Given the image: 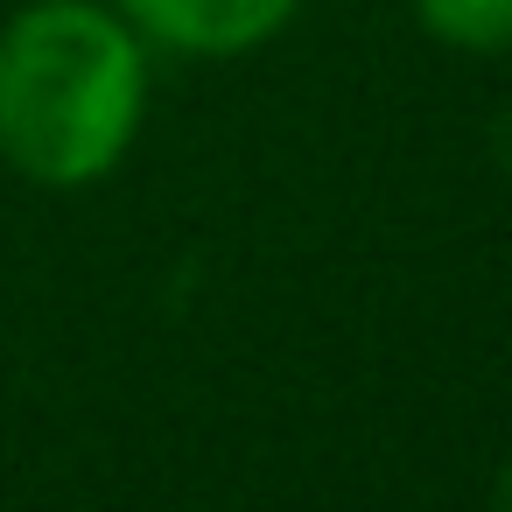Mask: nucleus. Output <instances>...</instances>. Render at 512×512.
<instances>
[{
  "instance_id": "nucleus-1",
  "label": "nucleus",
  "mask_w": 512,
  "mask_h": 512,
  "mask_svg": "<svg viewBox=\"0 0 512 512\" xmlns=\"http://www.w3.org/2000/svg\"><path fill=\"white\" fill-rule=\"evenodd\" d=\"M148 57L92 0H43L0 36V155L50 190L99 183L134 148Z\"/></svg>"
},
{
  "instance_id": "nucleus-2",
  "label": "nucleus",
  "mask_w": 512,
  "mask_h": 512,
  "mask_svg": "<svg viewBox=\"0 0 512 512\" xmlns=\"http://www.w3.org/2000/svg\"><path fill=\"white\" fill-rule=\"evenodd\" d=\"M141 36L190 57H239L288 29L295 0H120Z\"/></svg>"
},
{
  "instance_id": "nucleus-3",
  "label": "nucleus",
  "mask_w": 512,
  "mask_h": 512,
  "mask_svg": "<svg viewBox=\"0 0 512 512\" xmlns=\"http://www.w3.org/2000/svg\"><path fill=\"white\" fill-rule=\"evenodd\" d=\"M414 15L456 50H512V0H414Z\"/></svg>"
},
{
  "instance_id": "nucleus-4",
  "label": "nucleus",
  "mask_w": 512,
  "mask_h": 512,
  "mask_svg": "<svg viewBox=\"0 0 512 512\" xmlns=\"http://www.w3.org/2000/svg\"><path fill=\"white\" fill-rule=\"evenodd\" d=\"M491 512H512V470L498 477V491H491Z\"/></svg>"
}]
</instances>
